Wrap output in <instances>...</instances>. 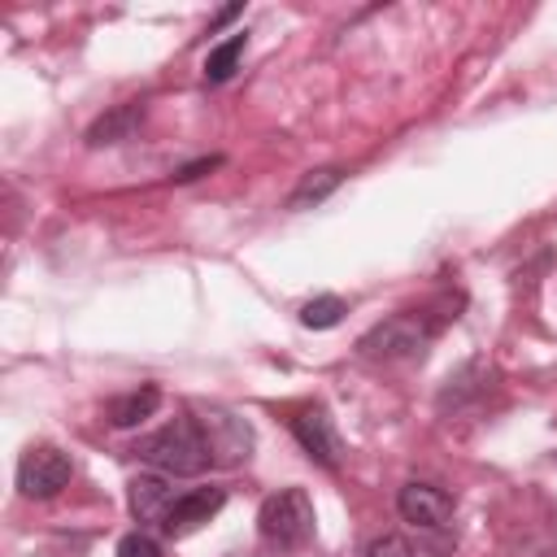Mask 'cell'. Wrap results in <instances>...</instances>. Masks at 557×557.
Returning <instances> with one entry per match:
<instances>
[{"label": "cell", "mask_w": 557, "mask_h": 557, "mask_svg": "<svg viewBox=\"0 0 557 557\" xmlns=\"http://www.w3.org/2000/svg\"><path fill=\"white\" fill-rule=\"evenodd\" d=\"M135 457L144 466H152L157 474H165V479H187V474H200L205 466H213L209 444H205V435H200L191 413H178L174 422L148 431L135 444Z\"/></svg>", "instance_id": "obj_1"}, {"label": "cell", "mask_w": 557, "mask_h": 557, "mask_svg": "<svg viewBox=\"0 0 557 557\" xmlns=\"http://www.w3.org/2000/svg\"><path fill=\"white\" fill-rule=\"evenodd\" d=\"M435 331H440V322L426 309H400V313L383 318L379 326H370L357 339V352L366 361H413V357L426 352Z\"/></svg>", "instance_id": "obj_2"}, {"label": "cell", "mask_w": 557, "mask_h": 557, "mask_svg": "<svg viewBox=\"0 0 557 557\" xmlns=\"http://www.w3.org/2000/svg\"><path fill=\"white\" fill-rule=\"evenodd\" d=\"M313 500L305 487H278L261 500L257 509V535L265 548H278V553H292V548H305L313 540Z\"/></svg>", "instance_id": "obj_3"}, {"label": "cell", "mask_w": 557, "mask_h": 557, "mask_svg": "<svg viewBox=\"0 0 557 557\" xmlns=\"http://www.w3.org/2000/svg\"><path fill=\"white\" fill-rule=\"evenodd\" d=\"M191 418H196V426H200V435L209 444L213 466H239V461H248V453H252V426L235 409H226V405H196Z\"/></svg>", "instance_id": "obj_4"}, {"label": "cell", "mask_w": 557, "mask_h": 557, "mask_svg": "<svg viewBox=\"0 0 557 557\" xmlns=\"http://www.w3.org/2000/svg\"><path fill=\"white\" fill-rule=\"evenodd\" d=\"M74 466L57 444H30L17 461V492L26 500H48L70 483Z\"/></svg>", "instance_id": "obj_5"}, {"label": "cell", "mask_w": 557, "mask_h": 557, "mask_svg": "<svg viewBox=\"0 0 557 557\" xmlns=\"http://www.w3.org/2000/svg\"><path fill=\"white\" fill-rule=\"evenodd\" d=\"M292 435H296V444H300L318 466L339 470V461H344V440H339V431H335V418H331L322 405L296 409V413H292Z\"/></svg>", "instance_id": "obj_6"}, {"label": "cell", "mask_w": 557, "mask_h": 557, "mask_svg": "<svg viewBox=\"0 0 557 557\" xmlns=\"http://www.w3.org/2000/svg\"><path fill=\"white\" fill-rule=\"evenodd\" d=\"M396 509L409 527H422V531H440L448 527L453 518V496L435 483H422V479H409L400 492H396Z\"/></svg>", "instance_id": "obj_7"}, {"label": "cell", "mask_w": 557, "mask_h": 557, "mask_svg": "<svg viewBox=\"0 0 557 557\" xmlns=\"http://www.w3.org/2000/svg\"><path fill=\"white\" fill-rule=\"evenodd\" d=\"M222 505H226V492H222V487H191V492H178L174 505H170V513H165V522H161V531H165L170 540H183V535H191L196 527H205Z\"/></svg>", "instance_id": "obj_8"}, {"label": "cell", "mask_w": 557, "mask_h": 557, "mask_svg": "<svg viewBox=\"0 0 557 557\" xmlns=\"http://www.w3.org/2000/svg\"><path fill=\"white\" fill-rule=\"evenodd\" d=\"M170 505H174V487H170L165 474H139V479H131V513H135V522L161 527L165 513H170Z\"/></svg>", "instance_id": "obj_9"}, {"label": "cell", "mask_w": 557, "mask_h": 557, "mask_svg": "<svg viewBox=\"0 0 557 557\" xmlns=\"http://www.w3.org/2000/svg\"><path fill=\"white\" fill-rule=\"evenodd\" d=\"M139 122H144V100L113 104L104 117H96V122H91L87 144H91V148H100V144H122V139H131V135H135V126H139Z\"/></svg>", "instance_id": "obj_10"}, {"label": "cell", "mask_w": 557, "mask_h": 557, "mask_svg": "<svg viewBox=\"0 0 557 557\" xmlns=\"http://www.w3.org/2000/svg\"><path fill=\"white\" fill-rule=\"evenodd\" d=\"M157 405H161V392H157L152 383H144V387H135V392L113 396L104 413H109V422H113V426H139L144 418H152V413H157Z\"/></svg>", "instance_id": "obj_11"}, {"label": "cell", "mask_w": 557, "mask_h": 557, "mask_svg": "<svg viewBox=\"0 0 557 557\" xmlns=\"http://www.w3.org/2000/svg\"><path fill=\"white\" fill-rule=\"evenodd\" d=\"M344 183V170H335V165H322V170H309L296 187H292V196H287V209H313V205H322L335 187Z\"/></svg>", "instance_id": "obj_12"}, {"label": "cell", "mask_w": 557, "mask_h": 557, "mask_svg": "<svg viewBox=\"0 0 557 557\" xmlns=\"http://www.w3.org/2000/svg\"><path fill=\"white\" fill-rule=\"evenodd\" d=\"M244 48H248V35H244V30H235V35L222 39L218 48H209V57H205V78H209V83H226V78L239 70Z\"/></svg>", "instance_id": "obj_13"}, {"label": "cell", "mask_w": 557, "mask_h": 557, "mask_svg": "<svg viewBox=\"0 0 557 557\" xmlns=\"http://www.w3.org/2000/svg\"><path fill=\"white\" fill-rule=\"evenodd\" d=\"M344 313H348V305H344L339 296H313V300L300 309V326H309V331H331V326L344 322Z\"/></svg>", "instance_id": "obj_14"}, {"label": "cell", "mask_w": 557, "mask_h": 557, "mask_svg": "<svg viewBox=\"0 0 557 557\" xmlns=\"http://www.w3.org/2000/svg\"><path fill=\"white\" fill-rule=\"evenodd\" d=\"M117 557H165V553H161V544H157L152 535L131 531V535L117 540Z\"/></svg>", "instance_id": "obj_15"}, {"label": "cell", "mask_w": 557, "mask_h": 557, "mask_svg": "<svg viewBox=\"0 0 557 557\" xmlns=\"http://www.w3.org/2000/svg\"><path fill=\"white\" fill-rule=\"evenodd\" d=\"M361 557H413V548H409V540H400V535H374V540L361 548Z\"/></svg>", "instance_id": "obj_16"}, {"label": "cell", "mask_w": 557, "mask_h": 557, "mask_svg": "<svg viewBox=\"0 0 557 557\" xmlns=\"http://www.w3.org/2000/svg\"><path fill=\"white\" fill-rule=\"evenodd\" d=\"M213 165H222V157H200V161H191V165H183V170L174 174V183H191V178H200V174H209Z\"/></svg>", "instance_id": "obj_17"}, {"label": "cell", "mask_w": 557, "mask_h": 557, "mask_svg": "<svg viewBox=\"0 0 557 557\" xmlns=\"http://www.w3.org/2000/svg\"><path fill=\"white\" fill-rule=\"evenodd\" d=\"M244 13V4H231V9H222L218 17H213V26H222V22H231V17H239Z\"/></svg>", "instance_id": "obj_18"}]
</instances>
